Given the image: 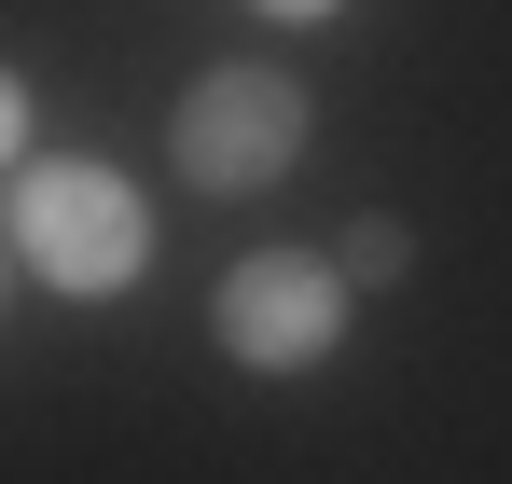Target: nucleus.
Wrapping results in <instances>:
<instances>
[{
	"label": "nucleus",
	"mask_w": 512,
	"mask_h": 484,
	"mask_svg": "<svg viewBox=\"0 0 512 484\" xmlns=\"http://www.w3.org/2000/svg\"><path fill=\"white\" fill-rule=\"evenodd\" d=\"M333 263H346V291H388V277H402V222H360Z\"/></svg>",
	"instance_id": "nucleus-4"
},
{
	"label": "nucleus",
	"mask_w": 512,
	"mask_h": 484,
	"mask_svg": "<svg viewBox=\"0 0 512 484\" xmlns=\"http://www.w3.org/2000/svg\"><path fill=\"white\" fill-rule=\"evenodd\" d=\"M305 139H319V97L291 70H263V56H222V70H194V97H180V125H167V153L194 194H277L291 166H305Z\"/></svg>",
	"instance_id": "nucleus-2"
},
{
	"label": "nucleus",
	"mask_w": 512,
	"mask_h": 484,
	"mask_svg": "<svg viewBox=\"0 0 512 484\" xmlns=\"http://www.w3.org/2000/svg\"><path fill=\"white\" fill-rule=\"evenodd\" d=\"M0 236H14V263H28L42 291L111 305V291L153 277V194H139L125 166H97V153H28L14 194H0Z\"/></svg>",
	"instance_id": "nucleus-1"
},
{
	"label": "nucleus",
	"mask_w": 512,
	"mask_h": 484,
	"mask_svg": "<svg viewBox=\"0 0 512 484\" xmlns=\"http://www.w3.org/2000/svg\"><path fill=\"white\" fill-rule=\"evenodd\" d=\"M208 332L236 374H319L346 346V263L333 249H250V263H222Z\"/></svg>",
	"instance_id": "nucleus-3"
},
{
	"label": "nucleus",
	"mask_w": 512,
	"mask_h": 484,
	"mask_svg": "<svg viewBox=\"0 0 512 484\" xmlns=\"http://www.w3.org/2000/svg\"><path fill=\"white\" fill-rule=\"evenodd\" d=\"M0 277H14V236H0Z\"/></svg>",
	"instance_id": "nucleus-7"
},
{
	"label": "nucleus",
	"mask_w": 512,
	"mask_h": 484,
	"mask_svg": "<svg viewBox=\"0 0 512 484\" xmlns=\"http://www.w3.org/2000/svg\"><path fill=\"white\" fill-rule=\"evenodd\" d=\"M250 14H277V28H319V14H346V0H250Z\"/></svg>",
	"instance_id": "nucleus-6"
},
{
	"label": "nucleus",
	"mask_w": 512,
	"mask_h": 484,
	"mask_svg": "<svg viewBox=\"0 0 512 484\" xmlns=\"http://www.w3.org/2000/svg\"><path fill=\"white\" fill-rule=\"evenodd\" d=\"M28 125H42V111H28V83L0 70V180H14V166H28Z\"/></svg>",
	"instance_id": "nucleus-5"
}]
</instances>
